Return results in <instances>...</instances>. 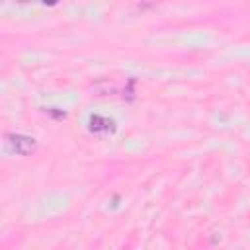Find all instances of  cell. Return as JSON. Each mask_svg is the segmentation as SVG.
<instances>
[{
  "instance_id": "obj_1",
  "label": "cell",
  "mask_w": 250,
  "mask_h": 250,
  "mask_svg": "<svg viewBox=\"0 0 250 250\" xmlns=\"http://www.w3.org/2000/svg\"><path fill=\"white\" fill-rule=\"evenodd\" d=\"M6 139L12 146V150L20 156H27V154L35 152V148H37V141L27 135H8Z\"/></svg>"
},
{
  "instance_id": "obj_2",
  "label": "cell",
  "mask_w": 250,
  "mask_h": 250,
  "mask_svg": "<svg viewBox=\"0 0 250 250\" xmlns=\"http://www.w3.org/2000/svg\"><path fill=\"white\" fill-rule=\"evenodd\" d=\"M115 127H113V121L104 117V115H92L90 117V131L92 133H111Z\"/></svg>"
}]
</instances>
